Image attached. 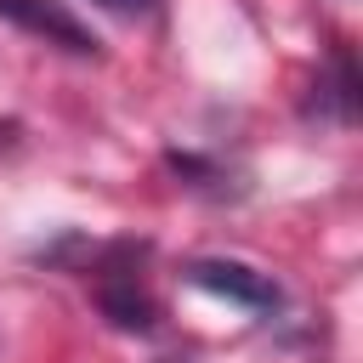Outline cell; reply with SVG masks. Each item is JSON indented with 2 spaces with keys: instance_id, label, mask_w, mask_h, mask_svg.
I'll list each match as a JSON object with an SVG mask.
<instances>
[{
  "instance_id": "cell-1",
  "label": "cell",
  "mask_w": 363,
  "mask_h": 363,
  "mask_svg": "<svg viewBox=\"0 0 363 363\" xmlns=\"http://www.w3.org/2000/svg\"><path fill=\"white\" fill-rule=\"evenodd\" d=\"M182 278H187L193 289H204V295H216V301H233V306H244V312H261V318L284 306L278 278H272V272H255V267H244V261H221V255L187 261Z\"/></svg>"
},
{
  "instance_id": "cell-2",
  "label": "cell",
  "mask_w": 363,
  "mask_h": 363,
  "mask_svg": "<svg viewBox=\"0 0 363 363\" xmlns=\"http://www.w3.org/2000/svg\"><path fill=\"white\" fill-rule=\"evenodd\" d=\"M0 17L68 57H102V40L91 34V23H79L62 0H0Z\"/></svg>"
},
{
  "instance_id": "cell-3",
  "label": "cell",
  "mask_w": 363,
  "mask_h": 363,
  "mask_svg": "<svg viewBox=\"0 0 363 363\" xmlns=\"http://www.w3.org/2000/svg\"><path fill=\"white\" fill-rule=\"evenodd\" d=\"M96 306H102V318H108L113 329H125V335H147V329L159 323V306H153V295H147V284H142L136 267H102V278H96Z\"/></svg>"
},
{
  "instance_id": "cell-4",
  "label": "cell",
  "mask_w": 363,
  "mask_h": 363,
  "mask_svg": "<svg viewBox=\"0 0 363 363\" xmlns=\"http://www.w3.org/2000/svg\"><path fill=\"white\" fill-rule=\"evenodd\" d=\"M102 11H119V17H136V11H147L153 0H96Z\"/></svg>"
},
{
  "instance_id": "cell-5",
  "label": "cell",
  "mask_w": 363,
  "mask_h": 363,
  "mask_svg": "<svg viewBox=\"0 0 363 363\" xmlns=\"http://www.w3.org/2000/svg\"><path fill=\"white\" fill-rule=\"evenodd\" d=\"M159 363H187V357H159Z\"/></svg>"
}]
</instances>
